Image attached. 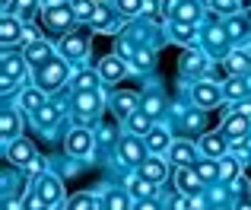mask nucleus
I'll use <instances>...</instances> for the list:
<instances>
[{
    "label": "nucleus",
    "mask_w": 251,
    "mask_h": 210,
    "mask_svg": "<svg viewBox=\"0 0 251 210\" xmlns=\"http://www.w3.org/2000/svg\"><path fill=\"white\" fill-rule=\"evenodd\" d=\"M226 32H229V38H235V42H239V38L248 35V26L242 23V19H229V23H226Z\"/></svg>",
    "instance_id": "a18cd8bd"
},
{
    "label": "nucleus",
    "mask_w": 251,
    "mask_h": 210,
    "mask_svg": "<svg viewBox=\"0 0 251 210\" xmlns=\"http://www.w3.org/2000/svg\"><path fill=\"white\" fill-rule=\"evenodd\" d=\"M153 191H156V185L150 179H143V175H130V179H127V194H130V198L143 201V198H150Z\"/></svg>",
    "instance_id": "2f4dec72"
},
{
    "label": "nucleus",
    "mask_w": 251,
    "mask_h": 210,
    "mask_svg": "<svg viewBox=\"0 0 251 210\" xmlns=\"http://www.w3.org/2000/svg\"><path fill=\"white\" fill-rule=\"evenodd\" d=\"M64 210H105V201L96 198V194H89V191H80V194H74V198L67 201Z\"/></svg>",
    "instance_id": "c85d7f7f"
},
{
    "label": "nucleus",
    "mask_w": 251,
    "mask_h": 210,
    "mask_svg": "<svg viewBox=\"0 0 251 210\" xmlns=\"http://www.w3.org/2000/svg\"><path fill=\"white\" fill-rule=\"evenodd\" d=\"M235 108H239L242 115H248V118H251V102H239V105H235Z\"/></svg>",
    "instance_id": "5fc2aeb1"
},
{
    "label": "nucleus",
    "mask_w": 251,
    "mask_h": 210,
    "mask_svg": "<svg viewBox=\"0 0 251 210\" xmlns=\"http://www.w3.org/2000/svg\"><path fill=\"white\" fill-rule=\"evenodd\" d=\"M140 175H143V179H150L153 185L166 182L169 179V159H166V156H159V153L147 156V159H143V166H140Z\"/></svg>",
    "instance_id": "4468645a"
},
{
    "label": "nucleus",
    "mask_w": 251,
    "mask_h": 210,
    "mask_svg": "<svg viewBox=\"0 0 251 210\" xmlns=\"http://www.w3.org/2000/svg\"><path fill=\"white\" fill-rule=\"evenodd\" d=\"M0 38H3V48L10 51L13 45L23 38V19H19V16H10V13H6V16H3V26H0Z\"/></svg>",
    "instance_id": "412c9836"
},
{
    "label": "nucleus",
    "mask_w": 251,
    "mask_h": 210,
    "mask_svg": "<svg viewBox=\"0 0 251 210\" xmlns=\"http://www.w3.org/2000/svg\"><path fill=\"white\" fill-rule=\"evenodd\" d=\"M3 143H10V140H16L19 137V131H23V115H19L13 105H6L3 108Z\"/></svg>",
    "instance_id": "5701e85b"
},
{
    "label": "nucleus",
    "mask_w": 251,
    "mask_h": 210,
    "mask_svg": "<svg viewBox=\"0 0 251 210\" xmlns=\"http://www.w3.org/2000/svg\"><path fill=\"white\" fill-rule=\"evenodd\" d=\"M115 54H118V57H124V61H130V57L137 54L134 42H127V38H118V42H115Z\"/></svg>",
    "instance_id": "49530a36"
},
{
    "label": "nucleus",
    "mask_w": 251,
    "mask_h": 210,
    "mask_svg": "<svg viewBox=\"0 0 251 210\" xmlns=\"http://www.w3.org/2000/svg\"><path fill=\"white\" fill-rule=\"evenodd\" d=\"M203 38H207V48H210V51H220V54H229V51H223V48H226V38H229L226 26H210V29L203 32Z\"/></svg>",
    "instance_id": "473e14b6"
},
{
    "label": "nucleus",
    "mask_w": 251,
    "mask_h": 210,
    "mask_svg": "<svg viewBox=\"0 0 251 210\" xmlns=\"http://www.w3.org/2000/svg\"><path fill=\"white\" fill-rule=\"evenodd\" d=\"M23 210H54V207H51L45 198H38L35 191H29V198L23 201Z\"/></svg>",
    "instance_id": "c03bdc74"
},
{
    "label": "nucleus",
    "mask_w": 251,
    "mask_h": 210,
    "mask_svg": "<svg viewBox=\"0 0 251 210\" xmlns=\"http://www.w3.org/2000/svg\"><path fill=\"white\" fill-rule=\"evenodd\" d=\"M245 89H248L245 77H229V80L223 83V99H242Z\"/></svg>",
    "instance_id": "e433bc0d"
},
{
    "label": "nucleus",
    "mask_w": 251,
    "mask_h": 210,
    "mask_svg": "<svg viewBox=\"0 0 251 210\" xmlns=\"http://www.w3.org/2000/svg\"><path fill=\"white\" fill-rule=\"evenodd\" d=\"M96 6L92 0H70V10H74L76 23H92V16H96Z\"/></svg>",
    "instance_id": "c9c22d12"
},
{
    "label": "nucleus",
    "mask_w": 251,
    "mask_h": 210,
    "mask_svg": "<svg viewBox=\"0 0 251 210\" xmlns=\"http://www.w3.org/2000/svg\"><path fill=\"white\" fill-rule=\"evenodd\" d=\"M134 210H162L159 204H156V201H150V198H143V201H137V207Z\"/></svg>",
    "instance_id": "603ef678"
},
{
    "label": "nucleus",
    "mask_w": 251,
    "mask_h": 210,
    "mask_svg": "<svg viewBox=\"0 0 251 210\" xmlns=\"http://www.w3.org/2000/svg\"><path fill=\"white\" fill-rule=\"evenodd\" d=\"M127 204H130L127 191H118V188H108V191H105V210H127Z\"/></svg>",
    "instance_id": "4c0bfd02"
},
{
    "label": "nucleus",
    "mask_w": 251,
    "mask_h": 210,
    "mask_svg": "<svg viewBox=\"0 0 251 210\" xmlns=\"http://www.w3.org/2000/svg\"><path fill=\"white\" fill-rule=\"evenodd\" d=\"M89 42H92V26H76L74 32H64V38L57 42V51L67 61H83L89 54Z\"/></svg>",
    "instance_id": "f257e3e1"
},
{
    "label": "nucleus",
    "mask_w": 251,
    "mask_h": 210,
    "mask_svg": "<svg viewBox=\"0 0 251 210\" xmlns=\"http://www.w3.org/2000/svg\"><path fill=\"white\" fill-rule=\"evenodd\" d=\"M99 140H102V143L121 140V137H118V128H111V124H102V128H99Z\"/></svg>",
    "instance_id": "09e8293b"
},
{
    "label": "nucleus",
    "mask_w": 251,
    "mask_h": 210,
    "mask_svg": "<svg viewBox=\"0 0 251 210\" xmlns=\"http://www.w3.org/2000/svg\"><path fill=\"white\" fill-rule=\"evenodd\" d=\"M239 175H242V156L226 153L220 159V182H232V179H239Z\"/></svg>",
    "instance_id": "c756f323"
},
{
    "label": "nucleus",
    "mask_w": 251,
    "mask_h": 210,
    "mask_svg": "<svg viewBox=\"0 0 251 210\" xmlns=\"http://www.w3.org/2000/svg\"><path fill=\"white\" fill-rule=\"evenodd\" d=\"M239 6H242V0H216L213 10H216V13H226V16H232V13H239Z\"/></svg>",
    "instance_id": "de8ad7c7"
},
{
    "label": "nucleus",
    "mask_w": 251,
    "mask_h": 210,
    "mask_svg": "<svg viewBox=\"0 0 251 210\" xmlns=\"http://www.w3.org/2000/svg\"><path fill=\"white\" fill-rule=\"evenodd\" d=\"M194 169H197V175L203 179V185H210V182L220 179V159H210V156H207V159H201Z\"/></svg>",
    "instance_id": "f704fd0d"
},
{
    "label": "nucleus",
    "mask_w": 251,
    "mask_h": 210,
    "mask_svg": "<svg viewBox=\"0 0 251 210\" xmlns=\"http://www.w3.org/2000/svg\"><path fill=\"white\" fill-rule=\"evenodd\" d=\"M92 147H96V140H92V131H86V128H74L64 137V153L70 159H89Z\"/></svg>",
    "instance_id": "7ed1b4c3"
},
{
    "label": "nucleus",
    "mask_w": 251,
    "mask_h": 210,
    "mask_svg": "<svg viewBox=\"0 0 251 210\" xmlns=\"http://www.w3.org/2000/svg\"><path fill=\"white\" fill-rule=\"evenodd\" d=\"M175 19H178V23H194V26H201V19H203V3H201V0H181Z\"/></svg>",
    "instance_id": "bb28decb"
},
{
    "label": "nucleus",
    "mask_w": 251,
    "mask_h": 210,
    "mask_svg": "<svg viewBox=\"0 0 251 210\" xmlns=\"http://www.w3.org/2000/svg\"><path fill=\"white\" fill-rule=\"evenodd\" d=\"M245 83H248V89H251V70H248V77H245Z\"/></svg>",
    "instance_id": "bf43d9fd"
},
{
    "label": "nucleus",
    "mask_w": 251,
    "mask_h": 210,
    "mask_svg": "<svg viewBox=\"0 0 251 210\" xmlns=\"http://www.w3.org/2000/svg\"><path fill=\"white\" fill-rule=\"evenodd\" d=\"M191 210H197V207H191Z\"/></svg>",
    "instance_id": "052dcab7"
},
{
    "label": "nucleus",
    "mask_w": 251,
    "mask_h": 210,
    "mask_svg": "<svg viewBox=\"0 0 251 210\" xmlns=\"http://www.w3.org/2000/svg\"><path fill=\"white\" fill-rule=\"evenodd\" d=\"M191 102L203 111L216 108V105L223 102V86H216V83H210V80H197L194 86H191Z\"/></svg>",
    "instance_id": "39448f33"
},
{
    "label": "nucleus",
    "mask_w": 251,
    "mask_h": 210,
    "mask_svg": "<svg viewBox=\"0 0 251 210\" xmlns=\"http://www.w3.org/2000/svg\"><path fill=\"white\" fill-rule=\"evenodd\" d=\"M99 74H102L105 83H118V80H124V77L130 74V61H124V57L111 54V57H105V61L99 64Z\"/></svg>",
    "instance_id": "ddd939ff"
},
{
    "label": "nucleus",
    "mask_w": 251,
    "mask_h": 210,
    "mask_svg": "<svg viewBox=\"0 0 251 210\" xmlns=\"http://www.w3.org/2000/svg\"><path fill=\"white\" fill-rule=\"evenodd\" d=\"M25 54H13V51H3V80H16L23 83V74H25Z\"/></svg>",
    "instance_id": "aec40b11"
},
{
    "label": "nucleus",
    "mask_w": 251,
    "mask_h": 210,
    "mask_svg": "<svg viewBox=\"0 0 251 210\" xmlns=\"http://www.w3.org/2000/svg\"><path fill=\"white\" fill-rule=\"evenodd\" d=\"M223 134H226L229 140H245V137H251V118L242 115L239 108L229 111L226 121H223Z\"/></svg>",
    "instance_id": "9d476101"
},
{
    "label": "nucleus",
    "mask_w": 251,
    "mask_h": 210,
    "mask_svg": "<svg viewBox=\"0 0 251 210\" xmlns=\"http://www.w3.org/2000/svg\"><path fill=\"white\" fill-rule=\"evenodd\" d=\"M64 80H67V57H51L48 64L35 67V86L45 89V93H54V89H61Z\"/></svg>",
    "instance_id": "f03ea898"
},
{
    "label": "nucleus",
    "mask_w": 251,
    "mask_h": 210,
    "mask_svg": "<svg viewBox=\"0 0 251 210\" xmlns=\"http://www.w3.org/2000/svg\"><path fill=\"white\" fill-rule=\"evenodd\" d=\"M147 147H150V153H159V156H166L169 153V147H172V137H169V128H153L147 137Z\"/></svg>",
    "instance_id": "a878e982"
},
{
    "label": "nucleus",
    "mask_w": 251,
    "mask_h": 210,
    "mask_svg": "<svg viewBox=\"0 0 251 210\" xmlns=\"http://www.w3.org/2000/svg\"><path fill=\"white\" fill-rule=\"evenodd\" d=\"M235 210H251V198H248V194L239 201V204H235Z\"/></svg>",
    "instance_id": "864d4df0"
},
{
    "label": "nucleus",
    "mask_w": 251,
    "mask_h": 210,
    "mask_svg": "<svg viewBox=\"0 0 251 210\" xmlns=\"http://www.w3.org/2000/svg\"><path fill=\"white\" fill-rule=\"evenodd\" d=\"M45 102H48L45 99V89H38V86H25L23 93H19V105H23L25 111H38Z\"/></svg>",
    "instance_id": "7c9ffc66"
},
{
    "label": "nucleus",
    "mask_w": 251,
    "mask_h": 210,
    "mask_svg": "<svg viewBox=\"0 0 251 210\" xmlns=\"http://www.w3.org/2000/svg\"><path fill=\"white\" fill-rule=\"evenodd\" d=\"M3 210H23V207H19V201H13V198H6V207Z\"/></svg>",
    "instance_id": "4d7b16f0"
},
{
    "label": "nucleus",
    "mask_w": 251,
    "mask_h": 210,
    "mask_svg": "<svg viewBox=\"0 0 251 210\" xmlns=\"http://www.w3.org/2000/svg\"><path fill=\"white\" fill-rule=\"evenodd\" d=\"M162 16H172L175 19V13H178V6H181V0H162Z\"/></svg>",
    "instance_id": "8fccbe9b"
},
{
    "label": "nucleus",
    "mask_w": 251,
    "mask_h": 210,
    "mask_svg": "<svg viewBox=\"0 0 251 210\" xmlns=\"http://www.w3.org/2000/svg\"><path fill=\"white\" fill-rule=\"evenodd\" d=\"M207 210H235V207H229V204H220V201H213Z\"/></svg>",
    "instance_id": "6e6d98bb"
},
{
    "label": "nucleus",
    "mask_w": 251,
    "mask_h": 210,
    "mask_svg": "<svg viewBox=\"0 0 251 210\" xmlns=\"http://www.w3.org/2000/svg\"><path fill=\"white\" fill-rule=\"evenodd\" d=\"M229 185H232V191H235V194H248V182L242 179V175H239V179H232Z\"/></svg>",
    "instance_id": "3c124183"
},
{
    "label": "nucleus",
    "mask_w": 251,
    "mask_h": 210,
    "mask_svg": "<svg viewBox=\"0 0 251 210\" xmlns=\"http://www.w3.org/2000/svg\"><path fill=\"white\" fill-rule=\"evenodd\" d=\"M143 111H147V115H153V118L162 111V96H159V89H156V86L143 96Z\"/></svg>",
    "instance_id": "a19ab883"
},
{
    "label": "nucleus",
    "mask_w": 251,
    "mask_h": 210,
    "mask_svg": "<svg viewBox=\"0 0 251 210\" xmlns=\"http://www.w3.org/2000/svg\"><path fill=\"white\" fill-rule=\"evenodd\" d=\"M143 3H147V0H115V10L121 13V16H134V13H140L143 10Z\"/></svg>",
    "instance_id": "79ce46f5"
},
{
    "label": "nucleus",
    "mask_w": 251,
    "mask_h": 210,
    "mask_svg": "<svg viewBox=\"0 0 251 210\" xmlns=\"http://www.w3.org/2000/svg\"><path fill=\"white\" fill-rule=\"evenodd\" d=\"M102 108H105V102H102V93H99V89H89V93H76L74 111H76V118H80V121H92V118H96Z\"/></svg>",
    "instance_id": "0eeeda50"
},
{
    "label": "nucleus",
    "mask_w": 251,
    "mask_h": 210,
    "mask_svg": "<svg viewBox=\"0 0 251 210\" xmlns=\"http://www.w3.org/2000/svg\"><path fill=\"white\" fill-rule=\"evenodd\" d=\"M32 121H35V128H54V124L61 121V105L45 102L38 111H32Z\"/></svg>",
    "instance_id": "393cba45"
},
{
    "label": "nucleus",
    "mask_w": 251,
    "mask_h": 210,
    "mask_svg": "<svg viewBox=\"0 0 251 210\" xmlns=\"http://www.w3.org/2000/svg\"><path fill=\"white\" fill-rule=\"evenodd\" d=\"M42 23L51 32H74L76 29V16L70 10V3L64 6H42Z\"/></svg>",
    "instance_id": "20e7f679"
},
{
    "label": "nucleus",
    "mask_w": 251,
    "mask_h": 210,
    "mask_svg": "<svg viewBox=\"0 0 251 210\" xmlns=\"http://www.w3.org/2000/svg\"><path fill=\"white\" fill-rule=\"evenodd\" d=\"M197 32H201V29H197L194 23H178V19H175V23L169 26V38H172V42H178V45H188V48H194Z\"/></svg>",
    "instance_id": "6ab92c4d"
},
{
    "label": "nucleus",
    "mask_w": 251,
    "mask_h": 210,
    "mask_svg": "<svg viewBox=\"0 0 251 210\" xmlns=\"http://www.w3.org/2000/svg\"><path fill=\"white\" fill-rule=\"evenodd\" d=\"M223 67H226L232 77H242V74L251 70V57L245 51H229V54H223Z\"/></svg>",
    "instance_id": "b1692460"
},
{
    "label": "nucleus",
    "mask_w": 251,
    "mask_h": 210,
    "mask_svg": "<svg viewBox=\"0 0 251 210\" xmlns=\"http://www.w3.org/2000/svg\"><path fill=\"white\" fill-rule=\"evenodd\" d=\"M194 153H201V150H194V143H191V140H172L166 159H169L175 169H178V166H197V156H194Z\"/></svg>",
    "instance_id": "9b49d317"
},
{
    "label": "nucleus",
    "mask_w": 251,
    "mask_h": 210,
    "mask_svg": "<svg viewBox=\"0 0 251 210\" xmlns=\"http://www.w3.org/2000/svg\"><path fill=\"white\" fill-rule=\"evenodd\" d=\"M137 102H140L137 93H115V96H111V111H115L121 121H127V118L137 111Z\"/></svg>",
    "instance_id": "a211bd4d"
},
{
    "label": "nucleus",
    "mask_w": 251,
    "mask_h": 210,
    "mask_svg": "<svg viewBox=\"0 0 251 210\" xmlns=\"http://www.w3.org/2000/svg\"><path fill=\"white\" fill-rule=\"evenodd\" d=\"M92 29H96V32H118V29H121V23L111 16V6H108V3H99V6H96Z\"/></svg>",
    "instance_id": "4be33fe9"
},
{
    "label": "nucleus",
    "mask_w": 251,
    "mask_h": 210,
    "mask_svg": "<svg viewBox=\"0 0 251 210\" xmlns=\"http://www.w3.org/2000/svg\"><path fill=\"white\" fill-rule=\"evenodd\" d=\"M201 3H203V6H213V3H216V0H201Z\"/></svg>",
    "instance_id": "13d9d810"
},
{
    "label": "nucleus",
    "mask_w": 251,
    "mask_h": 210,
    "mask_svg": "<svg viewBox=\"0 0 251 210\" xmlns=\"http://www.w3.org/2000/svg\"><path fill=\"white\" fill-rule=\"evenodd\" d=\"M184 128L188 131H203L207 128V118H203V111H184Z\"/></svg>",
    "instance_id": "37998d69"
},
{
    "label": "nucleus",
    "mask_w": 251,
    "mask_h": 210,
    "mask_svg": "<svg viewBox=\"0 0 251 210\" xmlns=\"http://www.w3.org/2000/svg\"><path fill=\"white\" fill-rule=\"evenodd\" d=\"M38 6H42V0H13V10H16V16L23 19V23L35 16V10H38Z\"/></svg>",
    "instance_id": "ea45409f"
},
{
    "label": "nucleus",
    "mask_w": 251,
    "mask_h": 210,
    "mask_svg": "<svg viewBox=\"0 0 251 210\" xmlns=\"http://www.w3.org/2000/svg\"><path fill=\"white\" fill-rule=\"evenodd\" d=\"M118 153H121V162H127V166H143L150 147H147V140H140L137 134H127V137L118 140Z\"/></svg>",
    "instance_id": "423d86ee"
},
{
    "label": "nucleus",
    "mask_w": 251,
    "mask_h": 210,
    "mask_svg": "<svg viewBox=\"0 0 251 210\" xmlns=\"http://www.w3.org/2000/svg\"><path fill=\"white\" fill-rule=\"evenodd\" d=\"M175 185H178V191H181V194H191V198L203 191V179L197 175L194 166H178L175 169Z\"/></svg>",
    "instance_id": "f8f14e48"
},
{
    "label": "nucleus",
    "mask_w": 251,
    "mask_h": 210,
    "mask_svg": "<svg viewBox=\"0 0 251 210\" xmlns=\"http://www.w3.org/2000/svg\"><path fill=\"white\" fill-rule=\"evenodd\" d=\"M3 150H6V159L16 162L19 169H29L32 162H35V147H32L25 137H16V140L3 143Z\"/></svg>",
    "instance_id": "6e6552de"
},
{
    "label": "nucleus",
    "mask_w": 251,
    "mask_h": 210,
    "mask_svg": "<svg viewBox=\"0 0 251 210\" xmlns=\"http://www.w3.org/2000/svg\"><path fill=\"white\" fill-rule=\"evenodd\" d=\"M32 191L38 194V198H45L51 207H57L61 204V198H64V191H61V179H54V175H42V179L35 182V188Z\"/></svg>",
    "instance_id": "2eb2a0df"
},
{
    "label": "nucleus",
    "mask_w": 251,
    "mask_h": 210,
    "mask_svg": "<svg viewBox=\"0 0 251 210\" xmlns=\"http://www.w3.org/2000/svg\"><path fill=\"white\" fill-rule=\"evenodd\" d=\"M210 70V54L201 48H188L181 54V74L184 77H207Z\"/></svg>",
    "instance_id": "1a4fd4ad"
},
{
    "label": "nucleus",
    "mask_w": 251,
    "mask_h": 210,
    "mask_svg": "<svg viewBox=\"0 0 251 210\" xmlns=\"http://www.w3.org/2000/svg\"><path fill=\"white\" fill-rule=\"evenodd\" d=\"M156 64V51H150V48H137V54L130 57V67L134 70H150Z\"/></svg>",
    "instance_id": "58836bf2"
},
{
    "label": "nucleus",
    "mask_w": 251,
    "mask_h": 210,
    "mask_svg": "<svg viewBox=\"0 0 251 210\" xmlns=\"http://www.w3.org/2000/svg\"><path fill=\"white\" fill-rule=\"evenodd\" d=\"M99 83H102V74H92V70H83V74H76L74 77V83H70V86H74V93H89V89H99Z\"/></svg>",
    "instance_id": "72a5a7b5"
},
{
    "label": "nucleus",
    "mask_w": 251,
    "mask_h": 210,
    "mask_svg": "<svg viewBox=\"0 0 251 210\" xmlns=\"http://www.w3.org/2000/svg\"><path fill=\"white\" fill-rule=\"evenodd\" d=\"M23 54H25V61H29V67H42V64H48L51 57H54V54H51V48H48V42H42V38H35V35L25 42Z\"/></svg>",
    "instance_id": "f3484780"
},
{
    "label": "nucleus",
    "mask_w": 251,
    "mask_h": 210,
    "mask_svg": "<svg viewBox=\"0 0 251 210\" xmlns=\"http://www.w3.org/2000/svg\"><path fill=\"white\" fill-rule=\"evenodd\" d=\"M229 137L226 134H203L201 143H197V150H201L203 156H210V159H223V156L229 153Z\"/></svg>",
    "instance_id": "dca6fc26"
},
{
    "label": "nucleus",
    "mask_w": 251,
    "mask_h": 210,
    "mask_svg": "<svg viewBox=\"0 0 251 210\" xmlns=\"http://www.w3.org/2000/svg\"><path fill=\"white\" fill-rule=\"evenodd\" d=\"M124 128H127L130 134H137V137H147L150 131H153V115H147L143 108H137L134 115H130L127 121H124Z\"/></svg>",
    "instance_id": "cd10ccee"
}]
</instances>
